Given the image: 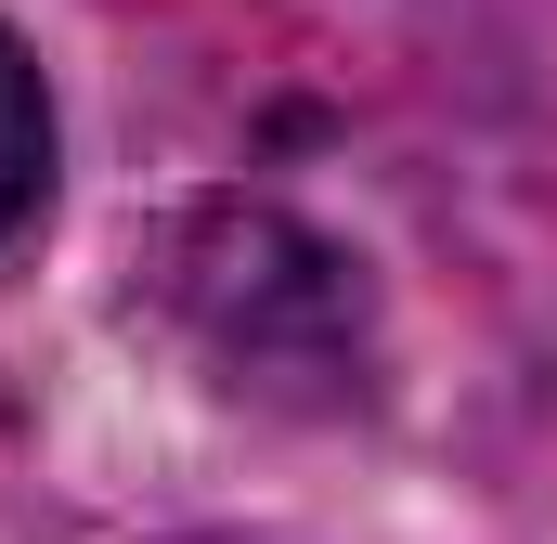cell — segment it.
Masks as SVG:
<instances>
[{
    "label": "cell",
    "mask_w": 557,
    "mask_h": 544,
    "mask_svg": "<svg viewBox=\"0 0 557 544\" xmlns=\"http://www.w3.org/2000/svg\"><path fill=\"white\" fill-rule=\"evenodd\" d=\"M156 298L208 350L221 390L285 403V415H350L363 403V363H376L363 350V285L285 208H195L156 247Z\"/></svg>",
    "instance_id": "cell-1"
},
{
    "label": "cell",
    "mask_w": 557,
    "mask_h": 544,
    "mask_svg": "<svg viewBox=\"0 0 557 544\" xmlns=\"http://www.w3.org/2000/svg\"><path fill=\"white\" fill-rule=\"evenodd\" d=\"M39 195H52V104H39V65H26V39L0 26V247L39 221Z\"/></svg>",
    "instance_id": "cell-2"
}]
</instances>
